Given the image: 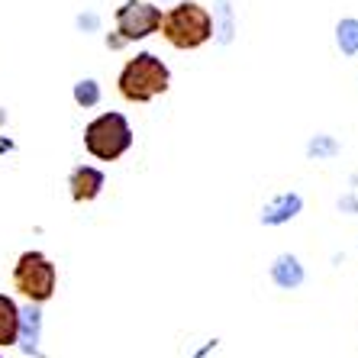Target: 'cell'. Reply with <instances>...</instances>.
<instances>
[{"label": "cell", "instance_id": "obj_13", "mask_svg": "<svg viewBox=\"0 0 358 358\" xmlns=\"http://www.w3.org/2000/svg\"><path fill=\"white\" fill-rule=\"evenodd\" d=\"M336 152H339V142H336L333 136H317V139L307 145L310 159H333Z\"/></svg>", "mask_w": 358, "mask_h": 358}, {"label": "cell", "instance_id": "obj_5", "mask_svg": "<svg viewBox=\"0 0 358 358\" xmlns=\"http://www.w3.org/2000/svg\"><path fill=\"white\" fill-rule=\"evenodd\" d=\"M162 26V7L149 3V0H126L117 10V33L126 42L149 39L152 33H159Z\"/></svg>", "mask_w": 358, "mask_h": 358}, {"label": "cell", "instance_id": "obj_15", "mask_svg": "<svg viewBox=\"0 0 358 358\" xmlns=\"http://www.w3.org/2000/svg\"><path fill=\"white\" fill-rule=\"evenodd\" d=\"M0 358H3V355H0Z\"/></svg>", "mask_w": 358, "mask_h": 358}, {"label": "cell", "instance_id": "obj_11", "mask_svg": "<svg viewBox=\"0 0 358 358\" xmlns=\"http://www.w3.org/2000/svg\"><path fill=\"white\" fill-rule=\"evenodd\" d=\"M336 42L342 55H358V20H342L336 26Z\"/></svg>", "mask_w": 358, "mask_h": 358}, {"label": "cell", "instance_id": "obj_7", "mask_svg": "<svg viewBox=\"0 0 358 358\" xmlns=\"http://www.w3.org/2000/svg\"><path fill=\"white\" fill-rule=\"evenodd\" d=\"M300 210H303L300 194H281V197H275L271 203H265V210H262V223L265 226H284V223H291Z\"/></svg>", "mask_w": 358, "mask_h": 358}, {"label": "cell", "instance_id": "obj_9", "mask_svg": "<svg viewBox=\"0 0 358 358\" xmlns=\"http://www.w3.org/2000/svg\"><path fill=\"white\" fill-rule=\"evenodd\" d=\"M20 342V307L17 300L0 294V345Z\"/></svg>", "mask_w": 358, "mask_h": 358}, {"label": "cell", "instance_id": "obj_6", "mask_svg": "<svg viewBox=\"0 0 358 358\" xmlns=\"http://www.w3.org/2000/svg\"><path fill=\"white\" fill-rule=\"evenodd\" d=\"M103 171L100 168H91V165H81L71 171V178H68V187H71V200L75 203H91V200L100 197V191H103Z\"/></svg>", "mask_w": 358, "mask_h": 358}, {"label": "cell", "instance_id": "obj_2", "mask_svg": "<svg viewBox=\"0 0 358 358\" xmlns=\"http://www.w3.org/2000/svg\"><path fill=\"white\" fill-rule=\"evenodd\" d=\"M159 29L175 49H200L203 42L213 39V17L197 0H181L168 13H162Z\"/></svg>", "mask_w": 358, "mask_h": 358}, {"label": "cell", "instance_id": "obj_4", "mask_svg": "<svg viewBox=\"0 0 358 358\" xmlns=\"http://www.w3.org/2000/svg\"><path fill=\"white\" fill-rule=\"evenodd\" d=\"M13 287L33 303H45L59 287V268L52 265L42 252H23L17 265H13Z\"/></svg>", "mask_w": 358, "mask_h": 358}, {"label": "cell", "instance_id": "obj_14", "mask_svg": "<svg viewBox=\"0 0 358 358\" xmlns=\"http://www.w3.org/2000/svg\"><path fill=\"white\" fill-rule=\"evenodd\" d=\"M107 45H110V49H123L126 39H123V36H107Z\"/></svg>", "mask_w": 358, "mask_h": 358}, {"label": "cell", "instance_id": "obj_3", "mask_svg": "<svg viewBox=\"0 0 358 358\" xmlns=\"http://www.w3.org/2000/svg\"><path fill=\"white\" fill-rule=\"evenodd\" d=\"M133 145V129L123 113H100L84 129V149L100 162H117Z\"/></svg>", "mask_w": 358, "mask_h": 358}, {"label": "cell", "instance_id": "obj_1", "mask_svg": "<svg viewBox=\"0 0 358 358\" xmlns=\"http://www.w3.org/2000/svg\"><path fill=\"white\" fill-rule=\"evenodd\" d=\"M117 87L120 97L129 100V103H149L152 97H159V94H165L171 87V71H168V65L159 55L139 52L136 59H129L123 65Z\"/></svg>", "mask_w": 358, "mask_h": 358}, {"label": "cell", "instance_id": "obj_12", "mask_svg": "<svg viewBox=\"0 0 358 358\" xmlns=\"http://www.w3.org/2000/svg\"><path fill=\"white\" fill-rule=\"evenodd\" d=\"M75 103L78 107H97L100 103V84L94 81V78H84V81L75 84Z\"/></svg>", "mask_w": 358, "mask_h": 358}, {"label": "cell", "instance_id": "obj_8", "mask_svg": "<svg viewBox=\"0 0 358 358\" xmlns=\"http://www.w3.org/2000/svg\"><path fill=\"white\" fill-rule=\"evenodd\" d=\"M271 281L284 291H294L303 284V265L297 262V255H278L271 265Z\"/></svg>", "mask_w": 358, "mask_h": 358}, {"label": "cell", "instance_id": "obj_10", "mask_svg": "<svg viewBox=\"0 0 358 358\" xmlns=\"http://www.w3.org/2000/svg\"><path fill=\"white\" fill-rule=\"evenodd\" d=\"M39 323H42V313H39V310L20 313V333H26L23 349L33 352V355H39V349H36V342H39Z\"/></svg>", "mask_w": 358, "mask_h": 358}]
</instances>
